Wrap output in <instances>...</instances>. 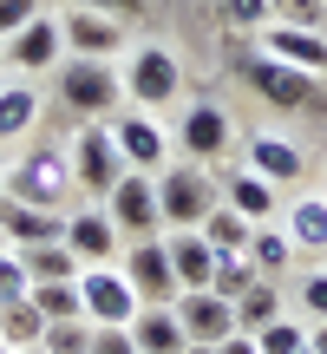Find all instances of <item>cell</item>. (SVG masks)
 <instances>
[{
    "instance_id": "14",
    "label": "cell",
    "mask_w": 327,
    "mask_h": 354,
    "mask_svg": "<svg viewBox=\"0 0 327 354\" xmlns=\"http://www.w3.org/2000/svg\"><path fill=\"white\" fill-rule=\"evenodd\" d=\"M170 308H177V322H184V335H190V342H203V348H216V342L236 335V302L216 295V289H184Z\"/></svg>"
},
{
    "instance_id": "10",
    "label": "cell",
    "mask_w": 327,
    "mask_h": 354,
    "mask_svg": "<svg viewBox=\"0 0 327 354\" xmlns=\"http://www.w3.org/2000/svg\"><path fill=\"white\" fill-rule=\"evenodd\" d=\"M118 269L131 276V289H138V302H144V308L177 302V295H184V282H177V263H170V243H164V236H138L125 256H118Z\"/></svg>"
},
{
    "instance_id": "3",
    "label": "cell",
    "mask_w": 327,
    "mask_h": 354,
    "mask_svg": "<svg viewBox=\"0 0 327 354\" xmlns=\"http://www.w3.org/2000/svg\"><path fill=\"white\" fill-rule=\"evenodd\" d=\"M72 190H79V184H72V158L52 151V145H33V151H20V158L7 165V197H20V203L59 210Z\"/></svg>"
},
{
    "instance_id": "25",
    "label": "cell",
    "mask_w": 327,
    "mask_h": 354,
    "mask_svg": "<svg viewBox=\"0 0 327 354\" xmlns=\"http://www.w3.org/2000/svg\"><path fill=\"white\" fill-rule=\"evenodd\" d=\"M20 263H26V276H33V282H72V276H79V256L66 250V236H52V243H26Z\"/></svg>"
},
{
    "instance_id": "13",
    "label": "cell",
    "mask_w": 327,
    "mask_h": 354,
    "mask_svg": "<svg viewBox=\"0 0 327 354\" xmlns=\"http://www.w3.org/2000/svg\"><path fill=\"white\" fill-rule=\"evenodd\" d=\"M0 59H7L13 73H52V66L66 59V33H59V20L33 13V20H26L13 39H0Z\"/></svg>"
},
{
    "instance_id": "28",
    "label": "cell",
    "mask_w": 327,
    "mask_h": 354,
    "mask_svg": "<svg viewBox=\"0 0 327 354\" xmlns=\"http://www.w3.org/2000/svg\"><path fill=\"white\" fill-rule=\"evenodd\" d=\"M39 335H46V315L33 308V295L26 302H13V308H0V348H39Z\"/></svg>"
},
{
    "instance_id": "35",
    "label": "cell",
    "mask_w": 327,
    "mask_h": 354,
    "mask_svg": "<svg viewBox=\"0 0 327 354\" xmlns=\"http://www.w3.org/2000/svg\"><path fill=\"white\" fill-rule=\"evenodd\" d=\"M275 20H288V26H315V33H327V0H275Z\"/></svg>"
},
{
    "instance_id": "24",
    "label": "cell",
    "mask_w": 327,
    "mask_h": 354,
    "mask_svg": "<svg viewBox=\"0 0 327 354\" xmlns=\"http://www.w3.org/2000/svg\"><path fill=\"white\" fill-rule=\"evenodd\" d=\"M295 256H301V250L288 243V230H281V223H255L249 230V263L262 269V276H288Z\"/></svg>"
},
{
    "instance_id": "19",
    "label": "cell",
    "mask_w": 327,
    "mask_h": 354,
    "mask_svg": "<svg viewBox=\"0 0 327 354\" xmlns=\"http://www.w3.org/2000/svg\"><path fill=\"white\" fill-rule=\"evenodd\" d=\"M242 158H249V171H262L268 184H295V177L308 171L301 145H295V138H281V131H255V138L242 145Z\"/></svg>"
},
{
    "instance_id": "31",
    "label": "cell",
    "mask_w": 327,
    "mask_h": 354,
    "mask_svg": "<svg viewBox=\"0 0 327 354\" xmlns=\"http://www.w3.org/2000/svg\"><path fill=\"white\" fill-rule=\"evenodd\" d=\"M255 348H262V354H301V348H308V322L275 315L268 328H255Z\"/></svg>"
},
{
    "instance_id": "34",
    "label": "cell",
    "mask_w": 327,
    "mask_h": 354,
    "mask_svg": "<svg viewBox=\"0 0 327 354\" xmlns=\"http://www.w3.org/2000/svg\"><path fill=\"white\" fill-rule=\"evenodd\" d=\"M33 295V276H26V263H20V250H7L0 243V308H13V302H26Z\"/></svg>"
},
{
    "instance_id": "21",
    "label": "cell",
    "mask_w": 327,
    "mask_h": 354,
    "mask_svg": "<svg viewBox=\"0 0 327 354\" xmlns=\"http://www.w3.org/2000/svg\"><path fill=\"white\" fill-rule=\"evenodd\" d=\"M275 223L288 230V243L301 256H327V197H295Z\"/></svg>"
},
{
    "instance_id": "40",
    "label": "cell",
    "mask_w": 327,
    "mask_h": 354,
    "mask_svg": "<svg viewBox=\"0 0 327 354\" xmlns=\"http://www.w3.org/2000/svg\"><path fill=\"white\" fill-rule=\"evenodd\" d=\"M216 354H262V348H255V335H242V328H236L229 342H216Z\"/></svg>"
},
{
    "instance_id": "44",
    "label": "cell",
    "mask_w": 327,
    "mask_h": 354,
    "mask_svg": "<svg viewBox=\"0 0 327 354\" xmlns=\"http://www.w3.org/2000/svg\"><path fill=\"white\" fill-rule=\"evenodd\" d=\"M26 354H46V348H26Z\"/></svg>"
},
{
    "instance_id": "12",
    "label": "cell",
    "mask_w": 327,
    "mask_h": 354,
    "mask_svg": "<svg viewBox=\"0 0 327 354\" xmlns=\"http://www.w3.org/2000/svg\"><path fill=\"white\" fill-rule=\"evenodd\" d=\"M59 33H66V53H79V59H118L125 53V20H112L99 7H66Z\"/></svg>"
},
{
    "instance_id": "2",
    "label": "cell",
    "mask_w": 327,
    "mask_h": 354,
    "mask_svg": "<svg viewBox=\"0 0 327 354\" xmlns=\"http://www.w3.org/2000/svg\"><path fill=\"white\" fill-rule=\"evenodd\" d=\"M223 203V190H216L210 165H164L157 171V210H164V230H197L203 216Z\"/></svg>"
},
{
    "instance_id": "9",
    "label": "cell",
    "mask_w": 327,
    "mask_h": 354,
    "mask_svg": "<svg viewBox=\"0 0 327 354\" xmlns=\"http://www.w3.org/2000/svg\"><path fill=\"white\" fill-rule=\"evenodd\" d=\"M177 151H184L190 165H223V158L236 151V118H229L216 99H197L184 118H177Z\"/></svg>"
},
{
    "instance_id": "32",
    "label": "cell",
    "mask_w": 327,
    "mask_h": 354,
    "mask_svg": "<svg viewBox=\"0 0 327 354\" xmlns=\"http://www.w3.org/2000/svg\"><path fill=\"white\" fill-rule=\"evenodd\" d=\"M39 348L46 354H92V322H46V335H39Z\"/></svg>"
},
{
    "instance_id": "6",
    "label": "cell",
    "mask_w": 327,
    "mask_h": 354,
    "mask_svg": "<svg viewBox=\"0 0 327 354\" xmlns=\"http://www.w3.org/2000/svg\"><path fill=\"white\" fill-rule=\"evenodd\" d=\"M118 79H125V99L138 105V112H164V105L184 92V66H177V53H164V46H138Z\"/></svg>"
},
{
    "instance_id": "29",
    "label": "cell",
    "mask_w": 327,
    "mask_h": 354,
    "mask_svg": "<svg viewBox=\"0 0 327 354\" xmlns=\"http://www.w3.org/2000/svg\"><path fill=\"white\" fill-rule=\"evenodd\" d=\"M197 230L210 236V250H249V230H255V223H249L242 210H229V203H216V210L203 216Z\"/></svg>"
},
{
    "instance_id": "27",
    "label": "cell",
    "mask_w": 327,
    "mask_h": 354,
    "mask_svg": "<svg viewBox=\"0 0 327 354\" xmlns=\"http://www.w3.org/2000/svg\"><path fill=\"white\" fill-rule=\"evenodd\" d=\"M255 282H262V269L249 263V250H216V263H210V289H216V295L236 302V295L255 289Z\"/></svg>"
},
{
    "instance_id": "39",
    "label": "cell",
    "mask_w": 327,
    "mask_h": 354,
    "mask_svg": "<svg viewBox=\"0 0 327 354\" xmlns=\"http://www.w3.org/2000/svg\"><path fill=\"white\" fill-rule=\"evenodd\" d=\"M92 354H138L131 328H92Z\"/></svg>"
},
{
    "instance_id": "16",
    "label": "cell",
    "mask_w": 327,
    "mask_h": 354,
    "mask_svg": "<svg viewBox=\"0 0 327 354\" xmlns=\"http://www.w3.org/2000/svg\"><path fill=\"white\" fill-rule=\"evenodd\" d=\"M255 53H268V59H288V66H301V73H327V33H315V26L268 20L262 33H255Z\"/></svg>"
},
{
    "instance_id": "33",
    "label": "cell",
    "mask_w": 327,
    "mask_h": 354,
    "mask_svg": "<svg viewBox=\"0 0 327 354\" xmlns=\"http://www.w3.org/2000/svg\"><path fill=\"white\" fill-rule=\"evenodd\" d=\"M216 13H223L236 33H262V26L275 20V0H216Z\"/></svg>"
},
{
    "instance_id": "41",
    "label": "cell",
    "mask_w": 327,
    "mask_h": 354,
    "mask_svg": "<svg viewBox=\"0 0 327 354\" xmlns=\"http://www.w3.org/2000/svg\"><path fill=\"white\" fill-rule=\"evenodd\" d=\"M308 348H315V354H327V322H308Z\"/></svg>"
},
{
    "instance_id": "22",
    "label": "cell",
    "mask_w": 327,
    "mask_h": 354,
    "mask_svg": "<svg viewBox=\"0 0 327 354\" xmlns=\"http://www.w3.org/2000/svg\"><path fill=\"white\" fill-rule=\"evenodd\" d=\"M164 243H170L177 282H184V289H210V263H216L210 236H203V230H164Z\"/></svg>"
},
{
    "instance_id": "1",
    "label": "cell",
    "mask_w": 327,
    "mask_h": 354,
    "mask_svg": "<svg viewBox=\"0 0 327 354\" xmlns=\"http://www.w3.org/2000/svg\"><path fill=\"white\" fill-rule=\"evenodd\" d=\"M52 79H59V105L72 118H112L118 105H125V79H118L112 59H79V53H66V59L52 66Z\"/></svg>"
},
{
    "instance_id": "17",
    "label": "cell",
    "mask_w": 327,
    "mask_h": 354,
    "mask_svg": "<svg viewBox=\"0 0 327 354\" xmlns=\"http://www.w3.org/2000/svg\"><path fill=\"white\" fill-rule=\"evenodd\" d=\"M216 190H223V203H229V210H242L249 223H275V216H281V184H268V177L249 171V165H242V171H223V177H216Z\"/></svg>"
},
{
    "instance_id": "26",
    "label": "cell",
    "mask_w": 327,
    "mask_h": 354,
    "mask_svg": "<svg viewBox=\"0 0 327 354\" xmlns=\"http://www.w3.org/2000/svg\"><path fill=\"white\" fill-rule=\"evenodd\" d=\"M275 315H288V302H281V289H275V276H262L255 289H242L236 295V328L242 335H255V328H268Z\"/></svg>"
},
{
    "instance_id": "36",
    "label": "cell",
    "mask_w": 327,
    "mask_h": 354,
    "mask_svg": "<svg viewBox=\"0 0 327 354\" xmlns=\"http://www.w3.org/2000/svg\"><path fill=\"white\" fill-rule=\"evenodd\" d=\"M295 302H301V315H308V322H327V269H315V276L295 289Z\"/></svg>"
},
{
    "instance_id": "8",
    "label": "cell",
    "mask_w": 327,
    "mask_h": 354,
    "mask_svg": "<svg viewBox=\"0 0 327 354\" xmlns=\"http://www.w3.org/2000/svg\"><path fill=\"white\" fill-rule=\"evenodd\" d=\"M105 210H112L118 236L138 243V236H164V210H157V177L151 171H125L112 190H105Z\"/></svg>"
},
{
    "instance_id": "30",
    "label": "cell",
    "mask_w": 327,
    "mask_h": 354,
    "mask_svg": "<svg viewBox=\"0 0 327 354\" xmlns=\"http://www.w3.org/2000/svg\"><path fill=\"white\" fill-rule=\"evenodd\" d=\"M33 308L46 322H79V315H86V302H79V276L72 282H33Z\"/></svg>"
},
{
    "instance_id": "38",
    "label": "cell",
    "mask_w": 327,
    "mask_h": 354,
    "mask_svg": "<svg viewBox=\"0 0 327 354\" xmlns=\"http://www.w3.org/2000/svg\"><path fill=\"white\" fill-rule=\"evenodd\" d=\"M33 13H39V0H0V39H13Z\"/></svg>"
},
{
    "instance_id": "37",
    "label": "cell",
    "mask_w": 327,
    "mask_h": 354,
    "mask_svg": "<svg viewBox=\"0 0 327 354\" xmlns=\"http://www.w3.org/2000/svg\"><path fill=\"white\" fill-rule=\"evenodd\" d=\"M66 7H99V13H112V20H144L151 13V0H66Z\"/></svg>"
},
{
    "instance_id": "20",
    "label": "cell",
    "mask_w": 327,
    "mask_h": 354,
    "mask_svg": "<svg viewBox=\"0 0 327 354\" xmlns=\"http://www.w3.org/2000/svg\"><path fill=\"white\" fill-rule=\"evenodd\" d=\"M131 342H138V354H184L190 335H184V322H177V308L157 302V308H138V315H131Z\"/></svg>"
},
{
    "instance_id": "42",
    "label": "cell",
    "mask_w": 327,
    "mask_h": 354,
    "mask_svg": "<svg viewBox=\"0 0 327 354\" xmlns=\"http://www.w3.org/2000/svg\"><path fill=\"white\" fill-rule=\"evenodd\" d=\"M184 354H216V348H203V342H190V348H184Z\"/></svg>"
},
{
    "instance_id": "4",
    "label": "cell",
    "mask_w": 327,
    "mask_h": 354,
    "mask_svg": "<svg viewBox=\"0 0 327 354\" xmlns=\"http://www.w3.org/2000/svg\"><path fill=\"white\" fill-rule=\"evenodd\" d=\"M79 302H86V322L92 328H131V315H138V289H131V276L118 263H86L79 269Z\"/></svg>"
},
{
    "instance_id": "5",
    "label": "cell",
    "mask_w": 327,
    "mask_h": 354,
    "mask_svg": "<svg viewBox=\"0 0 327 354\" xmlns=\"http://www.w3.org/2000/svg\"><path fill=\"white\" fill-rule=\"evenodd\" d=\"M242 79H249V92L262 105H275V112H315V92H321V73H301V66L268 59V53H249Z\"/></svg>"
},
{
    "instance_id": "11",
    "label": "cell",
    "mask_w": 327,
    "mask_h": 354,
    "mask_svg": "<svg viewBox=\"0 0 327 354\" xmlns=\"http://www.w3.org/2000/svg\"><path fill=\"white\" fill-rule=\"evenodd\" d=\"M105 125H112V138H118V151H125V165L131 171H164L170 165V131L157 125V112H138V105H131V112H118V118H105Z\"/></svg>"
},
{
    "instance_id": "7",
    "label": "cell",
    "mask_w": 327,
    "mask_h": 354,
    "mask_svg": "<svg viewBox=\"0 0 327 354\" xmlns=\"http://www.w3.org/2000/svg\"><path fill=\"white\" fill-rule=\"evenodd\" d=\"M66 158H72V184L86 190L92 203H105V190L131 171L125 151H118V138H112V125H86V131L72 138V151H66Z\"/></svg>"
},
{
    "instance_id": "18",
    "label": "cell",
    "mask_w": 327,
    "mask_h": 354,
    "mask_svg": "<svg viewBox=\"0 0 327 354\" xmlns=\"http://www.w3.org/2000/svg\"><path fill=\"white\" fill-rule=\"evenodd\" d=\"M66 236V216L59 210H39V203H20L0 190V243L7 250H26V243H52Z\"/></svg>"
},
{
    "instance_id": "23",
    "label": "cell",
    "mask_w": 327,
    "mask_h": 354,
    "mask_svg": "<svg viewBox=\"0 0 327 354\" xmlns=\"http://www.w3.org/2000/svg\"><path fill=\"white\" fill-rule=\"evenodd\" d=\"M33 118H39V92L26 86V79H13V86H0V145L26 138V131H33Z\"/></svg>"
},
{
    "instance_id": "43",
    "label": "cell",
    "mask_w": 327,
    "mask_h": 354,
    "mask_svg": "<svg viewBox=\"0 0 327 354\" xmlns=\"http://www.w3.org/2000/svg\"><path fill=\"white\" fill-rule=\"evenodd\" d=\"M0 190H7V165H0Z\"/></svg>"
},
{
    "instance_id": "15",
    "label": "cell",
    "mask_w": 327,
    "mask_h": 354,
    "mask_svg": "<svg viewBox=\"0 0 327 354\" xmlns=\"http://www.w3.org/2000/svg\"><path fill=\"white\" fill-rule=\"evenodd\" d=\"M118 223H112V210L105 203H86V210H72L66 216V250L79 256V269L86 263H118Z\"/></svg>"
},
{
    "instance_id": "45",
    "label": "cell",
    "mask_w": 327,
    "mask_h": 354,
    "mask_svg": "<svg viewBox=\"0 0 327 354\" xmlns=\"http://www.w3.org/2000/svg\"><path fill=\"white\" fill-rule=\"evenodd\" d=\"M301 354H315V348H301Z\"/></svg>"
}]
</instances>
